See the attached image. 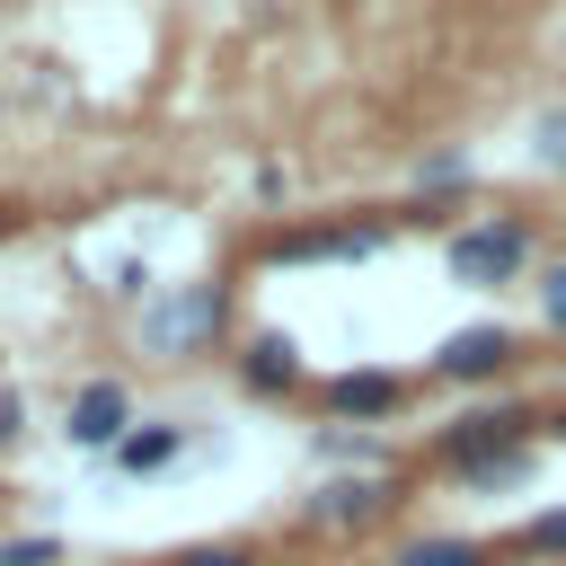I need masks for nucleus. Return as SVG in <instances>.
<instances>
[{
	"mask_svg": "<svg viewBox=\"0 0 566 566\" xmlns=\"http://www.w3.org/2000/svg\"><path fill=\"white\" fill-rule=\"evenodd\" d=\"M212 318H221V292H186V301H159V310L142 318V336H150L159 354H186V345L212 336Z\"/></svg>",
	"mask_w": 566,
	"mask_h": 566,
	"instance_id": "nucleus-9",
	"label": "nucleus"
},
{
	"mask_svg": "<svg viewBox=\"0 0 566 566\" xmlns=\"http://www.w3.org/2000/svg\"><path fill=\"white\" fill-rule=\"evenodd\" d=\"M9 230H18V212H9V203H0V239H9Z\"/></svg>",
	"mask_w": 566,
	"mask_h": 566,
	"instance_id": "nucleus-19",
	"label": "nucleus"
},
{
	"mask_svg": "<svg viewBox=\"0 0 566 566\" xmlns=\"http://www.w3.org/2000/svg\"><path fill=\"white\" fill-rule=\"evenodd\" d=\"M389 239V221H301V230H274L256 256L265 265H310V256H371Z\"/></svg>",
	"mask_w": 566,
	"mask_h": 566,
	"instance_id": "nucleus-4",
	"label": "nucleus"
},
{
	"mask_svg": "<svg viewBox=\"0 0 566 566\" xmlns=\"http://www.w3.org/2000/svg\"><path fill=\"white\" fill-rule=\"evenodd\" d=\"M230 371H239V389H248V398H292V389L310 380L283 327H256V336H239V354H230Z\"/></svg>",
	"mask_w": 566,
	"mask_h": 566,
	"instance_id": "nucleus-5",
	"label": "nucleus"
},
{
	"mask_svg": "<svg viewBox=\"0 0 566 566\" xmlns=\"http://www.w3.org/2000/svg\"><path fill=\"white\" fill-rule=\"evenodd\" d=\"M80 451H115L124 433H133V398H124V380H88L80 398H71V424H62Z\"/></svg>",
	"mask_w": 566,
	"mask_h": 566,
	"instance_id": "nucleus-7",
	"label": "nucleus"
},
{
	"mask_svg": "<svg viewBox=\"0 0 566 566\" xmlns=\"http://www.w3.org/2000/svg\"><path fill=\"white\" fill-rule=\"evenodd\" d=\"M0 566H62V539H0Z\"/></svg>",
	"mask_w": 566,
	"mask_h": 566,
	"instance_id": "nucleus-15",
	"label": "nucleus"
},
{
	"mask_svg": "<svg viewBox=\"0 0 566 566\" xmlns=\"http://www.w3.org/2000/svg\"><path fill=\"white\" fill-rule=\"evenodd\" d=\"M389 504H398V486H389V478H336V486H318L301 513H310L318 531H363V522H380Z\"/></svg>",
	"mask_w": 566,
	"mask_h": 566,
	"instance_id": "nucleus-8",
	"label": "nucleus"
},
{
	"mask_svg": "<svg viewBox=\"0 0 566 566\" xmlns=\"http://www.w3.org/2000/svg\"><path fill=\"white\" fill-rule=\"evenodd\" d=\"M504 363H513V327H495V318L451 327V336L433 345V380H495Z\"/></svg>",
	"mask_w": 566,
	"mask_h": 566,
	"instance_id": "nucleus-6",
	"label": "nucleus"
},
{
	"mask_svg": "<svg viewBox=\"0 0 566 566\" xmlns=\"http://www.w3.org/2000/svg\"><path fill=\"white\" fill-rule=\"evenodd\" d=\"M513 548H522V557H566V504H557V513H531V522L513 531Z\"/></svg>",
	"mask_w": 566,
	"mask_h": 566,
	"instance_id": "nucleus-12",
	"label": "nucleus"
},
{
	"mask_svg": "<svg viewBox=\"0 0 566 566\" xmlns=\"http://www.w3.org/2000/svg\"><path fill=\"white\" fill-rule=\"evenodd\" d=\"M389 566H495V539H460V531H433V539H398Z\"/></svg>",
	"mask_w": 566,
	"mask_h": 566,
	"instance_id": "nucleus-10",
	"label": "nucleus"
},
{
	"mask_svg": "<svg viewBox=\"0 0 566 566\" xmlns=\"http://www.w3.org/2000/svg\"><path fill=\"white\" fill-rule=\"evenodd\" d=\"M433 460L460 478V486H513L531 469V407H469L460 424L433 433Z\"/></svg>",
	"mask_w": 566,
	"mask_h": 566,
	"instance_id": "nucleus-1",
	"label": "nucleus"
},
{
	"mask_svg": "<svg viewBox=\"0 0 566 566\" xmlns=\"http://www.w3.org/2000/svg\"><path fill=\"white\" fill-rule=\"evenodd\" d=\"M168 566H274V557H256L248 539H195V548H177Z\"/></svg>",
	"mask_w": 566,
	"mask_h": 566,
	"instance_id": "nucleus-13",
	"label": "nucleus"
},
{
	"mask_svg": "<svg viewBox=\"0 0 566 566\" xmlns=\"http://www.w3.org/2000/svg\"><path fill=\"white\" fill-rule=\"evenodd\" d=\"M18 433H27V398H18V389H9V380H0V451H9V442H18Z\"/></svg>",
	"mask_w": 566,
	"mask_h": 566,
	"instance_id": "nucleus-17",
	"label": "nucleus"
},
{
	"mask_svg": "<svg viewBox=\"0 0 566 566\" xmlns=\"http://www.w3.org/2000/svg\"><path fill=\"white\" fill-rule=\"evenodd\" d=\"M416 186H424V195H451V186L469 195V159H460V150H442V159H424V177H416Z\"/></svg>",
	"mask_w": 566,
	"mask_h": 566,
	"instance_id": "nucleus-14",
	"label": "nucleus"
},
{
	"mask_svg": "<svg viewBox=\"0 0 566 566\" xmlns=\"http://www.w3.org/2000/svg\"><path fill=\"white\" fill-rule=\"evenodd\" d=\"M548 433H557V442H566V407H548Z\"/></svg>",
	"mask_w": 566,
	"mask_h": 566,
	"instance_id": "nucleus-18",
	"label": "nucleus"
},
{
	"mask_svg": "<svg viewBox=\"0 0 566 566\" xmlns=\"http://www.w3.org/2000/svg\"><path fill=\"white\" fill-rule=\"evenodd\" d=\"M442 265H451V283L495 292V283H513V274L531 265V221H513V212L460 221V230H451V248H442Z\"/></svg>",
	"mask_w": 566,
	"mask_h": 566,
	"instance_id": "nucleus-2",
	"label": "nucleus"
},
{
	"mask_svg": "<svg viewBox=\"0 0 566 566\" xmlns=\"http://www.w3.org/2000/svg\"><path fill=\"white\" fill-rule=\"evenodd\" d=\"M407 398H416V380H407V371H380V363L318 380V416H327V424H389Z\"/></svg>",
	"mask_w": 566,
	"mask_h": 566,
	"instance_id": "nucleus-3",
	"label": "nucleus"
},
{
	"mask_svg": "<svg viewBox=\"0 0 566 566\" xmlns=\"http://www.w3.org/2000/svg\"><path fill=\"white\" fill-rule=\"evenodd\" d=\"M186 451V433L177 424H133L124 442H115V469H133V478H150V469H168Z\"/></svg>",
	"mask_w": 566,
	"mask_h": 566,
	"instance_id": "nucleus-11",
	"label": "nucleus"
},
{
	"mask_svg": "<svg viewBox=\"0 0 566 566\" xmlns=\"http://www.w3.org/2000/svg\"><path fill=\"white\" fill-rule=\"evenodd\" d=\"M274 566H310V557H274Z\"/></svg>",
	"mask_w": 566,
	"mask_h": 566,
	"instance_id": "nucleus-20",
	"label": "nucleus"
},
{
	"mask_svg": "<svg viewBox=\"0 0 566 566\" xmlns=\"http://www.w3.org/2000/svg\"><path fill=\"white\" fill-rule=\"evenodd\" d=\"M539 318H548V336H566V265L539 274Z\"/></svg>",
	"mask_w": 566,
	"mask_h": 566,
	"instance_id": "nucleus-16",
	"label": "nucleus"
}]
</instances>
